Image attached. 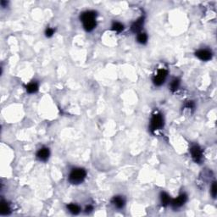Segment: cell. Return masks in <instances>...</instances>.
I'll return each instance as SVG.
<instances>
[{
	"label": "cell",
	"mask_w": 217,
	"mask_h": 217,
	"mask_svg": "<svg viewBox=\"0 0 217 217\" xmlns=\"http://www.w3.org/2000/svg\"><path fill=\"white\" fill-rule=\"evenodd\" d=\"M143 23H144V18L143 17L139 18L137 20H136L135 22L132 25L131 29H132V31L133 32H135V33L139 32V31L142 30V27L143 26Z\"/></svg>",
	"instance_id": "obj_9"
},
{
	"label": "cell",
	"mask_w": 217,
	"mask_h": 217,
	"mask_svg": "<svg viewBox=\"0 0 217 217\" xmlns=\"http://www.w3.org/2000/svg\"><path fill=\"white\" fill-rule=\"evenodd\" d=\"M49 149L47 148H42L37 153V158L42 161H46L49 157Z\"/></svg>",
	"instance_id": "obj_8"
},
{
	"label": "cell",
	"mask_w": 217,
	"mask_h": 217,
	"mask_svg": "<svg viewBox=\"0 0 217 217\" xmlns=\"http://www.w3.org/2000/svg\"><path fill=\"white\" fill-rule=\"evenodd\" d=\"M137 40L141 44H145L147 42V40H148V36L144 32H140L137 37Z\"/></svg>",
	"instance_id": "obj_15"
},
{
	"label": "cell",
	"mask_w": 217,
	"mask_h": 217,
	"mask_svg": "<svg viewBox=\"0 0 217 217\" xmlns=\"http://www.w3.org/2000/svg\"><path fill=\"white\" fill-rule=\"evenodd\" d=\"M167 76V71L164 69L159 70L157 75L153 78V82L156 86H161L164 82V80Z\"/></svg>",
	"instance_id": "obj_4"
},
{
	"label": "cell",
	"mask_w": 217,
	"mask_h": 217,
	"mask_svg": "<svg viewBox=\"0 0 217 217\" xmlns=\"http://www.w3.org/2000/svg\"><path fill=\"white\" fill-rule=\"evenodd\" d=\"M186 107L188 108V109H194V104L193 101H189L188 102V104H186Z\"/></svg>",
	"instance_id": "obj_20"
},
{
	"label": "cell",
	"mask_w": 217,
	"mask_h": 217,
	"mask_svg": "<svg viewBox=\"0 0 217 217\" xmlns=\"http://www.w3.org/2000/svg\"><path fill=\"white\" fill-rule=\"evenodd\" d=\"M196 56L203 61H208L212 58V53L207 49H201L196 52Z\"/></svg>",
	"instance_id": "obj_7"
},
{
	"label": "cell",
	"mask_w": 217,
	"mask_h": 217,
	"mask_svg": "<svg viewBox=\"0 0 217 217\" xmlns=\"http://www.w3.org/2000/svg\"><path fill=\"white\" fill-rule=\"evenodd\" d=\"M112 204L115 206L117 209H121L125 205V200L121 196H115L112 199Z\"/></svg>",
	"instance_id": "obj_10"
},
{
	"label": "cell",
	"mask_w": 217,
	"mask_h": 217,
	"mask_svg": "<svg viewBox=\"0 0 217 217\" xmlns=\"http://www.w3.org/2000/svg\"><path fill=\"white\" fill-rule=\"evenodd\" d=\"M190 151H191L192 158L194 160V162L200 163L202 161V159H203V152H202V149L200 148L199 146L194 145L191 148Z\"/></svg>",
	"instance_id": "obj_3"
},
{
	"label": "cell",
	"mask_w": 217,
	"mask_h": 217,
	"mask_svg": "<svg viewBox=\"0 0 217 217\" xmlns=\"http://www.w3.org/2000/svg\"><path fill=\"white\" fill-rule=\"evenodd\" d=\"M81 20L83 24L96 20V13L94 11H86L81 15Z\"/></svg>",
	"instance_id": "obj_5"
},
{
	"label": "cell",
	"mask_w": 217,
	"mask_h": 217,
	"mask_svg": "<svg viewBox=\"0 0 217 217\" xmlns=\"http://www.w3.org/2000/svg\"><path fill=\"white\" fill-rule=\"evenodd\" d=\"M164 125V119L160 114H155L153 115L150 124V129L152 132L160 129Z\"/></svg>",
	"instance_id": "obj_2"
},
{
	"label": "cell",
	"mask_w": 217,
	"mask_h": 217,
	"mask_svg": "<svg viewBox=\"0 0 217 217\" xmlns=\"http://www.w3.org/2000/svg\"><path fill=\"white\" fill-rule=\"evenodd\" d=\"M93 206H91V205H89V206H87V208H86V212H90V211H92L93 210Z\"/></svg>",
	"instance_id": "obj_21"
},
{
	"label": "cell",
	"mask_w": 217,
	"mask_h": 217,
	"mask_svg": "<svg viewBox=\"0 0 217 217\" xmlns=\"http://www.w3.org/2000/svg\"><path fill=\"white\" fill-rule=\"evenodd\" d=\"M67 209L69 210V211L71 212V214H73V215H77V214H79V212L81 210V209H80V207L76 205V204H70V205H67Z\"/></svg>",
	"instance_id": "obj_13"
},
{
	"label": "cell",
	"mask_w": 217,
	"mask_h": 217,
	"mask_svg": "<svg viewBox=\"0 0 217 217\" xmlns=\"http://www.w3.org/2000/svg\"><path fill=\"white\" fill-rule=\"evenodd\" d=\"M187 199H188V197H187L186 194H181V195H179L176 199H175L171 202V205H172V207H173L174 209H178V208L182 207V206L186 203Z\"/></svg>",
	"instance_id": "obj_6"
},
{
	"label": "cell",
	"mask_w": 217,
	"mask_h": 217,
	"mask_svg": "<svg viewBox=\"0 0 217 217\" xmlns=\"http://www.w3.org/2000/svg\"><path fill=\"white\" fill-rule=\"evenodd\" d=\"M45 34H46V37H50L54 34V30L53 28H47L46 31H45Z\"/></svg>",
	"instance_id": "obj_19"
},
{
	"label": "cell",
	"mask_w": 217,
	"mask_h": 217,
	"mask_svg": "<svg viewBox=\"0 0 217 217\" xmlns=\"http://www.w3.org/2000/svg\"><path fill=\"white\" fill-rule=\"evenodd\" d=\"M179 86H180V81H179V79H174V80H172V82H170V90L172 91V92H175L176 91L178 88H179Z\"/></svg>",
	"instance_id": "obj_16"
},
{
	"label": "cell",
	"mask_w": 217,
	"mask_h": 217,
	"mask_svg": "<svg viewBox=\"0 0 217 217\" xmlns=\"http://www.w3.org/2000/svg\"><path fill=\"white\" fill-rule=\"evenodd\" d=\"M38 90V85L36 82H31L26 86V91L29 94H34Z\"/></svg>",
	"instance_id": "obj_14"
},
{
	"label": "cell",
	"mask_w": 217,
	"mask_h": 217,
	"mask_svg": "<svg viewBox=\"0 0 217 217\" xmlns=\"http://www.w3.org/2000/svg\"><path fill=\"white\" fill-rule=\"evenodd\" d=\"M9 213H10V208L9 205L4 201H2L1 202V215L6 216V215H9Z\"/></svg>",
	"instance_id": "obj_12"
},
{
	"label": "cell",
	"mask_w": 217,
	"mask_h": 217,
	"mask_svg": "<svg viewBox=\"0 0 217 217\" xmlns=\"http://www.w3.org/2000/svg\"><path fill=\"white\" fill-rule=\"evenodd\" d=\"M210 192H211V194H212V196H213V198H216V194H217V188H216V182H213Z\"/></svg>",
	"instance_id": "obj_18"
},
{
	"label": "cell",
	"mask_w": 217,
	"mask_h": 217,
	"mask_svg": "<svg viewBox=\"0 0 217 217\" xmlns=\"http://www.w3.org/2000/svg\"><path fill=\"white\" fill-rule=\"evenodd\" d=\"M160 201H161L162 205H168L170 204V196H169V194H167L166 193H164V192L161 193L160 194Z\"/></svg>",
	"instance_id": "obj_11"
},
{
	"label": "cell",
	"mask_w": 217,
	"mask_h": 217,
	"mask_svg": "<svg viewBox=\"0 0 217 217\" xmlns=\"http://www.w3.org/2000/svg\"><path fill=\"white\" fill-rule=\"evenodd\" d=\"M112 30L116 32H121L124 30V26L120 22H115L112 26Z\"/></svg>",
	"instance_id": "obj_17"
},
{
	"label": "cell",
	"mask_w": 217,
	"mask_h": 217,
	"mask_svg": "<svg viewBox=\"0 0 217 217\" xmlns=\"http://www.w3.org/2000/svg\"><path fill=\"white\" fill-rule=\"evenodd\" d=\"M87 176L86 170L82 168H76L71 170L69 176V181L72 184H79L82 183Z\"/></svg>",
	"instance_id": "obj_1"
}]
</instances>
